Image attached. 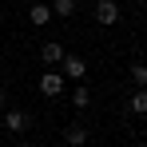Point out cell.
Here are the masks:
<instances>
[{
  "label": "cell",
  "mask_w": 147,
  "mask_h": 147,
  "mask_svg": "<svg viewBox=\"0 0 147 147\" xmlns=\"http://www.w3.org/2000/svg\"><path fill=\"white\" fill-rule=\"evenodd\" d=\"M64 84H68V80H64V72H56V68H52V72L40 76V96L60 99V96H64Z\"/></svg>",
  "instance_id": "6da1fadb"
},
{
  "label": "cell",
  "mask_w": 147,
  "mask_h": 147,
  "mask_svg": "<svg viewBox=\"0 0 147 147\" xmlns=\"http://www.w3.org/2000/svg\"><path fill=\"white\" fill-rule=\"evenodd\" d=\"M64 80H76V84H84V76H88V64H84V56H76V52H64Z\"/></svg>",
  "instance_id": "7a4b0ae2"
},
{
  "label": "cell",
  "mask_w": 147,
  "mask_h": 147,
  "mask_svg": "<svg viewBox=\"0 0 147 147\" xmlns=\"http://www.w3.org/2000/svg\"><path fill=\"white\" fill-rule=\"evenodd\" d=\"M96 20H99L103 28L119 24V4H115V0H96Z\"/></svg>",
  "instance_id": "3957f363"
},
{
  "label": "cell",
  "mask_w": 147,
  "mask_h": 147,
  "mask_svg": "<svg viewBox=\"0 0 147 147\" xmlns=\"http://www.w3.org/2000/svg\"><path fill=\"white\" fill-rule=\"evenodd\" d=\"M28 111H16V107H8V111H4V127H8V131H12V135H20V131H28Z\"/></svg>",
  "instance_id": "277c9868"
},
{
  "label": "cell",
  "mask_w": 147,
  "mask_h": 147,
  "mask_svg": "<svg viewBox=\"0 0 147 147\" xmlns=\"http://www.w3.org/2000/svg\"><path fill=\"white\" fill-rule=\"evenodd\" d=\"M64 52H68L64 44H56V40H52V44H40V60L52 68V64H60V60H64Z\"/></svg>",
  "instance_id": "5b68a950"
},
{
  "label": "cell",
  "mask_w": 147,
  "mask_h": 147,
  "mask_svg": "<svg viewBox=\"0 0 147 147\" xmlns=\"http://www.w3.org/2000/svg\"><path fill=\"white\" fill-rule=\"evenodd\" d=\"M28 20H32L36 28H44V24L52 20V4H44V0H40V4H32V8H28Z\"/></svg>",
  "instance_id": "8992f818"
},
{
  "label": "cell",
  "mask_w": 147,
  "mask_h": 147,
  "mask_svg": "<svg viewBox=\"0 0 147 147\" xmlns=\"http://www.w3.org/2000/svg\"><path fill=\"white\" fill-rule=\"evenodd\" d=\"M64 143H68V147H84V143H88V127H80V123L64 127Z\"/></svg>",
  "instance_id": "52a82bcc"
},
{
  "label": "cell",
  "mask_w": 147,
  "mask_h": 147,
  "mask_svg": "<svg viewBox=\"0 0 147 147\" xmlns=\"http://www.w3.org/2000/svg\"><path fill=\"white\" fill-rule=\"evenodd\" d=\"M72 107H80V111L92 107V92H88V84H80V88L72 92Z\"/></svg>",
  "instance_id": "ba28073f"
},
{
  "label": "cell",
  "mask_w": 147,
  "mask_h": 147,
  "mask_svg": "<svg viewBox=\"0 0 147 147\" xmlns=\"http://www.w3.org/2000/svg\"><path fill=\"white\" fill-rule=\"evenodd\" d=\"M131 111H135V115H147V88H139V92L131 96Z\"/></svg>",
  "instance_id": "9c48e42d"
},
{
  "label": "cell",
  "mask_w": 147,
  "mask_h": 147,
  "mask_svg": "<svg viewBox=\"0 0 147 147\" xmlns=\"http://www.w3.org/2000/svg\"><path fill=\"white\" fill-rule=\"evenodd\" d=\"M76 12V0H52V16H72Z\"/></svg>",
  "instance_id": "30bf717a"
},
{
  "label": "cell",
  "mask_w": 147,
  "mask_h": 147,
  "mask_svg": "<svg viewBox=\"0 0 147 147\" xmlns=\"http://www.w3.org/2000/svg\"><path fill=\"white\" fill-rule=\"evenodd\" d=\"M131 80H135V88H147V64H131Z\"/></svg>",
  "instance_id": "8fae6325"
},
{
  "label": "cell",
  "mask_w": 147,
  "mask_h": 147,
  "mask_svg": "<svg viewBox=\"0 0 147 147\" xmlns=\"http://www.w3.org/2000/svg\"><path fill=\"white\" fill-rule=\"evenodd\" d=\"M4 99H8V96H4V88H0V107H4Z\"/></svg>",
  "instance_id": "7c38bea8"
},
{
  "label": "cell",
  "mask_w": 147,
  "mask_h": 147,
  "mask_svg": "<svg viewBox=\"0 0 147 147\" xmlns=\"http://www.w3.org/2000/svg\"><path fill=\"white\" fill-rule=\"evenodd\" d=\"M24 147H40V143H24Z\"/></svg>",
  "instance_id": "4fadbf2b"
}]
</instances>
